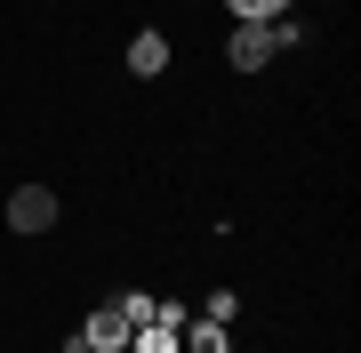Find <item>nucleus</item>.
I'll return each instance as SVG.
<instances>
[{"mask_svg": "<svg viewBox=\"0 0 361 353\" xmlns=\"http://www.w3.org/2000/svg\"><path fill=\"white\" fill-rule=\"evenodd\" d=\"M225 56H233V73H265L273 56H281V16H273V25H233Z\"/></svg>", "mask_w": 361, "mask_h": 353, "instance_id": "obj_1", "label": "nucleus"}, {"mask_svg": "<svg viewBox=\"0 0 361 353\" xmlns=\"http://www.w3.org/2000/svg\"><path fill=\"white\" fill-rule=\"evenodd\" d=\"M8 225H16V233H49V225H56V193H49V185H16V193H8Z\"/></svg>", "mask_w": 361, "mask_h": 353, "instance_id": "obj_2", "label": "nucleus"}, {"mask_svg": "<svg viewBox=\"0 0 361 353\" xmlns=\"http://www.w3.org/2000/svg\"><path fill=\"white\" fill-rule=\"evenodd\" d=\"M129 314H121V305H97L89 314V329H80V337H89V353H129Z\"/></svg>", "mask_w": 361, "mask_h": 353, "instance_id": "obj_3", "label": "nucleus"}, {"mask_svg": "<svg viewBox=\"0 0 361 353\" xmlns=\"http://www.w3.org/2000/svg\"><path fill=\"white\" fill-rule=\"evenodd\" d=\"M177 353H233V329H225V321H201V314H193V321L177 329Z\"/></svg>", "mask_w": 361, "mask_h": 353, "instance_id": "obj_4", "label": "nucleus"}, {"mask_svg": "<svg viewBox=\"0 0 361 353\" xmlns=\"http://www.w3.org/2000/svg\"><path fill=\"white\" fill-rule=\"evenodd\" d=\"M129 73H137V80H161V73H169V40H161V32H137V40H129Z\"/></svg>", "mask_w": 361, "mask_h": 353, "instance_id": "obj_5", "label": "nucleus"}, {"mask_svg": "<svg viewBox=\"0 0 361 353\" xmlns=\"http://www.w3.org/2000/svg\"><path fill=\"white\" fill-rule=\"evenodd\" d=\"M129 353H177V329H161V321H137V329H129Z\"/></svg>", "mask_w": 361, "mask_h": 353, "instance_id": "obj_6", "label": "nucleus"}, {"mask_svg": "<svg viewBox=\"0 0 361 353\" xmlns=\"http://www.w3.org/2000/svg\"><path fill=\"white\" fill-rule=\"evenodd\" d=\"M233 25H273V16H289V0H225Z\"/></svg>", "mask_w": 361, "mask_h": 353, "instance_id": "obj_7", "label": "nucleus"}, {"mask_svg": "<svg viewBox=\"0 0 361 353\" xmlns=\"http://www.w3.org/2000/svg\"><path fill=\"white\" fill-rule=\"evenodd\" d=\"M113 305H121V314H129V321H153V289H121Z\"/></svg>", "mask_w": 361, "mask_h": 353, "instance_id": "obj_8", "label": "nucleus"}, {"mask_svg": "<svg viewBox=\"0 0 361 353\" xmlns=\"http://www.w3.org/2000/svg\"><path fill=\"white\" fill-rule=\"evenodd\" d=\"M233 314H241V297H233V289H217V297L201 305V321H225V329H233Z\"/></svg>", "mask_w": 361, "mask_h": 353, "instance_id": "obj_9", "label": "nucleus"}]
</instances>
